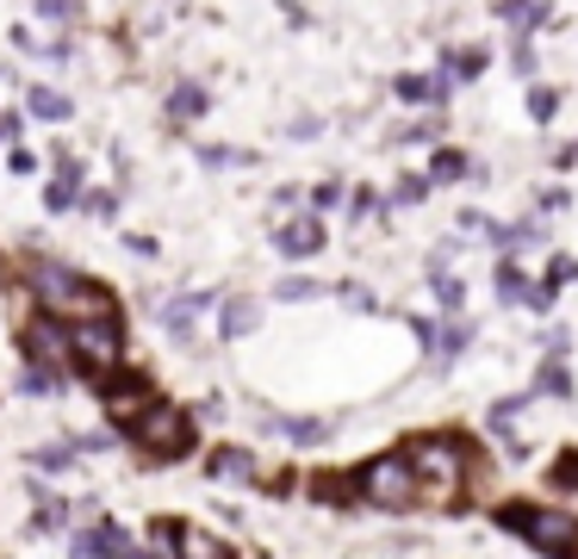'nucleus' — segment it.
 Returning <instances> with one entry per match:
<instances>
[{"mask_svg":"<svg viewBox=\"0 0 578 559\" xmlns=\"http://www.w3.org/2000/svg\"><path fill=\"white\" fill-rule=\"evenodd\" d=\"M25 287L38 292L44 311H57L69 324H100V317H113V292L94 287V280H81V273L62 268V261H25Z\"/></svg>","mask_w":578,"mask_h":559,"instance_id":"1","label":"nucleus"},{"mask_svg":"<svg viewBox=\"0 0 578 559\" xmlns=\"http://www.w3.org/2000/svg\"><path fill=\"white\" fill-rule=\"evenodd\" d=\"M405 461H411V479H417V503H429V510L461 503V491H466V447L454 442V435H424V442H411Z\"/></svg>","mask_w":578,"mask_h":559,"instance_id":"2","label":"nucleus"},{"mask_svg":"<svg viewBox=\"0 0 578 559\" xmlns=\"http://www.w3.org/2000/svg\"><path fill=\"white\" fill-rule=\"evenodd\" d=\"M504 522L517 528L529 547H541L547 559H578V516L573 510H541V503H510Z\"/></svg>","mask_w":578,"mask_h":559,"instance_id":"3","label":"nucleus"},{"mask_svg":"<svg viewBox=\"0 0 578 559\" xmlns=\"http://www.w3.org/2000/svg\"><path fill=\"white\" fill-rule=\"evenodd\" d=\"M355 491H361L373 510H411L417 503V479H411V461L405 454H380V461L367 466L361 479H355Z\"/></svg>","mask_w":578,"mask_h":559,"instance_id":"4","label":"nucleus"},{"mask_svg":"<svg viewBox=\"0 0 578 559\" xmlns=\"http://www.w3.org/2000/svg\"><path fill=\"white\" fill-rule=\"evenodd\" d=\"M137 442L150 447V454H181V447L193 442L187 410H174V405H150L143 417H137Z\"/></svg>","mask_w":578,"mask_h":559,"instance_id":"5","label":"nucleus"},{"mask_svg":"<svg viewBox=\"0 0 578 559\" xmlns=\"http://www.w3.org/2000/svg\"><path fill=\"white\" fill-rule=\"evenodd\" d=\"M20 342H25V354L38 361V373H57V380H62V366H69V354H76V348H69V329H62L57 317H32Z\"/></svg>","mask_w":578,"mask_h":559,"instance_id":"6","label":"nucleus"},{"mask_svg":"<svg viewBox=\"0 0 578 559\" xmlns=\"http://www.w3.org/2000/svg\"><path fill=\"white\" fill-rule=\"evenodd\" d=\"M69 348L76 354H88L81 366H113V354H118V324L113 317H100V324H69Z\"/></svg>","mask_w":578,"mask_h":559,"instance_id":"7","label":"nucleus"},{"mask_svg":"<svg viewBox=\"0 0 578 559\" xmlns=\"http://www.w3.org/2000/svg\"><path fill=\"white\" fill-rule=\"evenodd\" d=\"M498 299H504V305H529V311H547V305H554V292H547V287H529L517 261H498Z\"/></svg>","mask_w":578,"mask_h":559,"instance_id":"8","label":"nucleus"},{"mask_svg":"<svg viewBox=\"0 0 578 559\" xmlns=\"http://www.w3.org/2000/svg\"><path fill=\"white\" fill-rule=\"evenodd\" d=\"M287 255H317L324 249V224L317 218H292V224H280V236H274Z\"/></svg>","mask_w":578,"mask_h":559,"instance_id":"9","label":"nucleus"},{"mask_svg":"<svg viewBox=\"0 0 578 559\" xmlns=\"http://www.w3.org/2000/svg\"><path fill=\"white\" fill-rule=\"evenodd\" d=\"M206 473L224 479V485H255V461L243 454V447H218L212 461H206Z\"/></svg>","mask_w":578,"mask_h":559,"instance_id":"10","label":"nucleus"},{"mask_svg":"<svg viewBox=\"0 0 578 559\" xmlns=\"http://www.w3.org/2000/svg\"><path fill=\"white\" fill-rule=\"evenodd\" d=\"M174 559H231V547L212 540L206 528H174Z\"/></svg>","mask_w":578,"mask_h":559,"instance_id":"11","label":"nucleus"},{"mask_svg":"<svg viewBox=\"0 0 578 559\" xmlns=\"http://www.w3.org/2000/svg\"><path fill=\"white\" fill-rule=\"evenodd\" d=\"M498 20L517 32V38H529L535 25H547V0H504L498 7Z\"/></svg>","mask_w":578,"mask_h":559,"instance_id":"12","label":"nucleus"},{"mask_svg":"<svg viewBox=\"0 0 578 559\" xmlns=\"http://www.w3.org/2000/svg\"><path fill=\"white\" fill-rule=\"evenodd\" d=\"M106 554H125V528H113V522H100V528L76 535V559H106Z\"/></svg>","mask_w":578,"mask_h":559,"instance_id":"13","label":"nucleus"},{"mask_svg":"<svg viewBox=\"0 0 578 559\" xmlns=\"http://www.w3.org/2000/svg\"><path fill=\"white\" fill-rule=\"evenodd\" d=\"M106 405H113V417H143L150 410V386L143 380H125V386L106 392Z\"/></svg>","mask_w":578,"mask_h":559,"instance_id":"14","label":"nucleus"},{"mask_svg":"<svg viewBox=\"0 0 578 559\" xmlns=\"http://www.w3.org/2000/svg\"><path fill=\"white\" fill-rule=\"evenodd\" d=\"M206 311V299H169V311H162V329L169 336H193V317Z\"/></svg>","mask_w":578,"mask_h":559,"instance_id":"15","label":"nucleus"},{"mask_svg":"<svg viewBox=\"0 0 578 559\" xmlns=\"http://www.w3.org/2000/svg\"><path fill=\"white\" fill-rule=\"evenodd\" d=\"M398 100H411V106H424V100H448V75H436V81L398 75Z\"/></svg>","mask_w":578,"mask_h":559,"instance_id":"16","label":"nucleus"},{"mask_svg":"<svg viewBox=\"0 0 578 559\" xmlns=\"http://www.w3.org/2000/svg\"><path fill=\"white\" fill-rule=\"evenodd\" d=\"M268 423L280 429L287 442H324L330 435V423H317V417H268Z\"/></svg>","mask_w":578,"mask_h":559,"instance_id":"17","label":"nucleus"},{"mask_svg":"<svg viewBox=\"0 0 578 559\" xmlns=\"http://www.w3.org/2000/svg\"><path fill=\"white\" fill-rule=\"evenodd\" d=\"M255 324H262V311H255L250 299H231V305H224V324H218V329H224V336L236 342V336H250Z\"/></svg>","mask_w":578,"mask_h":559,"instance_id":"18","label":"nucleus"},{"mask_svg":"<svg viewBox=\"0 0 578 559\" xmlns=\"http://www.w3.org/2000/svg\"><path fill=\"white\" fill-rule=\"evenodd\" d=\"M169 113L174 118H199L206 113V88H199V81H181V88L169 94Z\"/></svg>","mask_w":578,"mask_h":559,"instance_id":"19","label":"nucleus"},{"mask_svg":"<svg viewBox=\"0 0 578 559\" xmlns=\"http://www.w3.org/2000/svg\"><path fill=\"white\" fill-rule=\"evenodd\" d=\"M466 342H473V324H448V329H436V336H429V354H436V361H448V354H461Z\"/></svg>","mask_w":578,"mask_h":559,"instance_id":"20","label":"nucleus"},{"mask_svg":"<svg viewBox=\"0 0 578 559\" xmlns=\"http://www.w3.org/2000/svg\"><path fill=\"white\" fill-rule=\"evenodd\" d=\"M535 392H547V398H566V392H573V373H566V361H541Z\"/></svg>","mask_w":578,"mask_h":559,"instance_id":"21","label":"nucleus"},{"mask_svg":"<svg viewBox=\"0 0 578 559\" xmlns=\"http://www.w3.org/2000/svg\"><path fill=\"white\" fill-rule=\"evenodd\" d=\"M485 50H448V81H473V75H485Z\"/></svg>","mask_w":578,"mask_h":559,"instance_id":"22","label":"nucleus"},{"mask_svg":"<svg viewBox=\"0 0 578 559\" xmlns=\"http://www.w3.org/2000/svg\"><path fill=\"white\" fill-rule=\"evenodd\" d=\"M32 113H38L44 125H57V118H69V100L50 94V88H32Z\"/></svg>","mask_w":578,"mask_h":559,"instance_id":"23","label":"nucleus"},{"mask_svg":"<svg viewBox=\"0 0 578 559\" xmlns=\"http://www.w3.org/2000/svg\"><path fill=\"white\" fill-rule=\"evenodd\" d=\"M461 174H473L461 150H436V162H429V180H461Z\"/></svg>","mask_w":578,"mask_h":559,"instance_id":"24","label":"nucleus"},{"mask_svg":"<svg viewBox=\"0 0 578 559\" xmlns=\"http://www.w3.org/2000/svg\"><path fill=\"white\" fill-rule=\"evenodd\" d=\"M199 162H206V168H243V162H255V155L250 150H224V143H206Z\"/></svg>","mask_w":578,"mask_h":559,"instance_id":"25","label":"nucleus"},{"mask_svg":"<svg viewBox=\"0 0 578 559\" xmlns=\"http://www.w3.org/2000/svg\"><path fill=\"white\" fill-rule=\"evenodd\" d=\"M69 461H76V442H57V447H38V454H32V466H38V473H62Z\"/></svg>","mask_w":578,"mask_h":559,"instance_id":"26","label":"nucleus"},{"mask_svg":"<svg viewBox=\"0 0 578 559\" xmlns=\"http://www.w3.org/2000/svg\"><path fill=\"white\" fill-rule=\"evenodd\" d=\"M554 113H559V94H554V88H529V118H535V125H547Z\"/></svg>","mask_w":578,"mask_h":559,"instance_id":"27","label":"nucleus"},{"mask_svg":"<svg viewBox=\"0 0 578 559\" xmlns=\"http://www.w3.org/2000/svg\"><path fill=\"white\" fill-rule=\"evenodd\" d=\"M429 194V180H417V174H405L398 187H392V206H417V199Z\"/></svg>","mask_w":578,"mask_h":559,"instance_id":"28","label":"nucleus"},{"mask_svg":"<svg viewBox=\"0 0 578 559\" xmlns=\"http://www.w3.org/2000/svg\"><path fill=\"white\" fill-rule=\"evenodd\" d=\"M566 280H578V261H573V255H554V273H547V292H554V287H566Z\"/></svg>","mask_w":578,"mask_h":559,"instance_id":"29","label":"nucleus"},{"mask_svg":"<svg viewBox=\"0 0 578 559\" xmlns=\"http://www.w3.org/2000/svg\"><path fill=\"white\" fill-rule=\"evenodd\" d=\"M274 292H280V299H317L324 287H317V280H280Z\"/></svg>","mask_w":578,"mask_h":559,"instance_id":"30","label":"nucleus"},{"mask_svg":"<svg viewBox=\"0 0 578 559\" xmlns=\"http://www.w3.org/2000/svg\"><path fill=\"white\" fill-rule=\"evenodd\" d=\"M20 386H25V392H57L62 380H57V373H38V366H32V373H25Z\"/></svg>","mask_w":578,"mask_h":559,"instance_id":"31","label":"nucleus"},{"mask_svg":"<svg viewBox=\"0 0 578 559\" xmlns=\"http://www.w3.org/2000/svg\"><path fill=\"white\" fill-rule=\"evenodd\" d=\"M559 485H566V491H578V454H566V461H559V473H554Z\"/></svg>","mask_w":578,"mask_h":559,"instance_id":"32","label":"nucleus"},{"mask_svg":"<svg viewBox=\"0 0 578 559\" xmlns=\"http://www.w3.org/2000/svg\"><path fill=\"white\" fill-rule=\"evenodd\" d=\"M373 212H380V194H367L361 187V194H355V218H373Z\"/></svg>","mask_w":578,"mask_h":559,"instance_id":"33","label":"nucleus"},{"mask_svg":"<svg viewBox=\"0 0 578 559\" xmlns=\"http://www.w3.org/2000/svg\"><path fill=\"white\" fill-rule=\"evenodd\" d=\"M88 212H94V218H113V194H88Z\"/></svg>","mask_w":578,"mask_h":559,"instance_id":"34","label":"nucleus"},{"mask_svg":"<svg viewBox=\"0 0 578 559\" xmlns=\"http://www.w3.org/2000/svg\"><path fill=\"white\" fill-rule=\"evenodd\" d=\"M118 559H155V554H118Z\"/></svg>","mask_w":578,"mask_h":559,"instance_id":"35","label":"nucleus"}]
</instances>
